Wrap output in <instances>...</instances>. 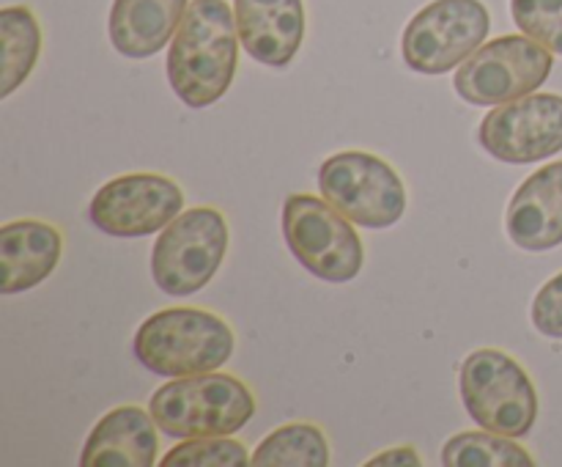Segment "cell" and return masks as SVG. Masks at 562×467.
Instances as JSON below:
<instances>
[{
	"label": "cell",
	"instance_id": "1",
	"mask_svg": "<svg viewBox=\"0 0 562 467\" xmlns=\"http://www.w3.org/2000/svg\"><path fill=\"white\" fill-rule=\"evenodd\" d=\"M239 27L225 0H192L168 53V80L187 108H209L231 88Z\"/></svg>",
	"mask_w": 562,
	"mask_h": 467
},
{
	"label": "cell",
	"instance_id": "2",
	"mask_svg": "<svg viewBox=\"0 0 562 467\" xmlns=\"http://www.w3.org/2000/svg\"><path fill=\"white\" fill-rule=\"evenodd\" d=\"M234 330L203 308H165L137 327L132 352L157 377H192L223 368L234 355Z\"/></svg>",
	"mask_w": 562,
	"mask_h": 467
},
{
	"label": "cell",
	"instance_id": "3",
	"mask_svg": "<svg viewBox=\"0 0 562 467\" xmlns=\"http://www.w3.org/2000/svg\"><path fill=\"white\" fill-rule=\"evenodd\" d=\"M159 432L173 440L225 437L256 415V396L234 374L176 377L148 399Z\"/></svg>",
	"mask_w": 562,
	"mask_h": 467
},
{
	"label": "cell",
	"instance_id": "4",
	"mask_svg": "<svg viewBox=\"0 0 562 467\" xmlns=\"http://www.w3.org/2000/svg\"><path fill=\"white\" fill-rule=\"evenodd\" d=\"M459 390L472 421L505 437H527L538 418L530 374L499 349H477L461 363Z\"/></svg>",
	"mask_w": 562,
	"mask_h": 467
},
{
	"label": "cell",
	"instance_id": "5",
	"mask_svg": "<svg viewBox=\"0 0 562 467\" xmlns=\"http://www.w3.org/2000/svg\"><path fill=\"white\" fill-rule=\"evenodd\" d=\"M283 240L291 256L327 283H349L360 275L362 240L351 220L327 198L296 192L283 203Z\"/></svg>",
	"mask_w": 562,
	"mask_h": 467
},
{
	"label": "cell",
	"instance_id": "6",
	"mask_svg": "<svg viewBox=\"0 0 562 467\" xmlns=\"http://www.w3.org/2000/svg\"><path fill=\"white\" fill-rule=\"evenodd\" d=\"M228 253V223L214 207H195L170 220L151 251V278L165 294L190 297L217 275Z\"/></svg>",
	"mask_w": 562,
	"mask_h": 467
},
{
	"label": "cell",
	"instance_id": "7",
	"mask_svg": "<svg viewBox=\"0 0 562 467\" xmlns=\"http://www.w3.org/2000/svg\"><path fill=\"white\" fill-rule=\"evenodd\" d=\"M318 190L362 229H390L406 212V190L390 163L368 152H340L318 168Z\"/></svg>",
	"mask_w": 562,
	"mask_h": 467
},
{
	"label": "cell",
	"instance_id": "8",
	"mask_svg": "<svg viewBox=\"0 0 562 467\" xmlns=\"http://www.w3.org/2000/svg\"><path fill=\"white\" fill-rule=\"evenodd\" d=\"M552 49L530 36H499L477 47L456 71V93L464 102L505 104L536 93L552 75Z\"/></svg>",
	"mask_w": 562,
	"mask_h": 467
},
{
	"label": "cell",
	"instance_id": "9",
	"mask_svg": "<svg viewBox=\"0 0 562 467\" xmlns=\"http://www.w3.org/2000/svg\"><path fill=\"white\" fill-rule=\"evenodd\" d=\"M492 14L481 0H434L417 11L401 36L406 66L420 75H445L483 47Z\"/></svg>",
	"mask_w": 562,
	"mask_h": 467
},
{
	"label": "cell",
	"instance_id": "10",
	"mask_svg": "<svg viewBox=\"0 0 562 467\" xmlns=\"http://www.w3.org/2000/svg\"><path fill=\"white\" fill-rule=\"evenodd\" d=\"M483 152L508 165H530L562 152V97L527 93L497 104L477 130Z\"/></svg>",
	"mask_w": 562,
	"mask_h": 467
},
{
	"label": "cell",
	"instance_id": "11",
	"mask_svg": "<svg viewBox=\"0 0 562 467\" xmlns=\"http://www.w3.org/2000/svg\"><path fill=\"white\" fill-rule=\"evenodd\" d=\"M184 212V192L159 174H126L110 179L88 203V220L110 236H148Z\"/></svg>",
	"mask_w": 562,
	"mask_h": 467
},
{
	"label": "cell",
	"instance_id": "12",
	"mask_svg": "<svg viewBox=\"0 0 562 467\" xmlns=\"http://www.w3.org/2000/svg\"><path fill=\"white\" fill-rule=\"evenodd\" d=\"M239 42L263 66H289L305 38L302 0H234Z\"/></svg>",
	"mask_w": 562,
	"mask_h": 467
},
{
	"label": "cell",
	"instance_id": "13",
	"mask_svg": "<svg viewBox=\"0 0 562 467\" xmlns=\"http://www.w3.org/2000/svg\"><path fill=\"white\" fill-rule=\"evenodd\" d=\"M505 229L521 251L543 253L562 245V159L521 181L508 203Z\"/></svg>",
	"mask_w": 562,
	"mask_h": 467
},
{
	"label": "cell",
	"instance_id": "14",
	"mask_svg": "<svg viewBox=\"0 0 562 467\" xmlns=\"http://www.w3.org/2000/svg\"><path fill=\"white\" fill-rule=\"evenodd\" d=\"M157 421L151 410L115 407L93 426L82 445V467H151L159 454Z\"/></svg>",
	"mask_w": 562,
	"mask_h": 467
},
{
	"label": "cell",
	"instance_id": "15",
	"mask_svg": "<svg viewBox=\"0 0 562 467\" xmlns=\"http://www.w3.org/2000/svg\"><path fill=\"white\" fill-rule=\"evenodd\" d=\"M64 236L44 220H14L0 229V291L20 294L33 289L58 267Z\"/></svg>",
	"mask_w": 562,
	"mask_h": 467
},
{
	"label": "cell",
	"instance_id": "16",
	"mask_svg": "<svg viewBox=\"0 0 562 467\" xmlns=\"http://www.w3.org/2000/svg\"><path fill=\"white\" fill-rule=\"evenodd\" d=\"M190 0H113L108 31L124 58L157 55L179 31Z\"/></svg>",
	"mask_w": 562,
	"mask_h": 467
},
{
	"label": "cell",
	"instance_id": "17",
	"mask_svg": "<svg viewBox=\"0 0 562 467\" xmlns=\"http://www.w3.org/2000/svg\"><path fill=\"white\" fill-rule=\"evenodd\" d=\"M0 42H3V75L0 97L9 99L31 77L42 53V27L27 5H5L0 11Z\"/></svg>",
	"mask_w": 562,
	"mask_h": 467
},
{
	"label": "cell",
	"instance_id": "18",
	"mask_svg": "<svg viewBox=\"0 0 562 467\" xmlns=\"http://www.w3.org/2000/svg\"><path fill=\"white\" fill-rule=\"evenodd\" d=\"M256 467H327L329 443L316 423H285L252 451Z\"/></svg>",
	"mask_w": 562,
	"mask_h": 467
},
{
	"label": "cell",
	"instance_id": "19",
	"mask_svg": "<svg viewBox=\"0 0 562 467\" xmlns=\"http://www.w3.org/2000/svg\"><path fill=\"white\" fill-rule=\"evenodd\" d=\"M445 467H532L530 451L497 432H461L442 448Z\"/></svg>",
	"mask_w": 562,
	"mask_h": 467
},
{
	"label": "cell",
	"instance_id": "20",
	"mask_svg": "<svg viewBox=\"0 0 562 467\" xmlns=\"http://www.w3.org/2000/svg\"><path fill=\"white\" fill-rule=\"evenodd\" d=\"M252 456L247 454L239 440L225 437H190L170 448L162 456V467H239L250 465Z\"/></svg>",
	"mask_w": 562,
	"mask_h": 467
},
{
	"label": "cell",
	"instance_id": "21",
	"mask_svg": "<svg viewBox=\"0 0 562 467\" xmlns=\"http://www.w3.org/2000/svg\"><path fill=\"white\" fill-rule=\"evenodd\" d=\"M510 14L525 36L562 55V0H510Z\"/></svg>",
	"mask_w": 562,
	"mask_h": 467
},
{
	"label": "cell",
	"instance_id": "22",
	"mask_svg": "<svg viewBox=\"0 0 562 467\" xmlns=\"http://www.w3.org/2000/svg\"><path fill=\"white\" fill-rule=\"evenodd\" d=\"M532 324L549 338H562V273L543 283L532 300Z\"/></svg>",
	"mask_w": 562,
	"mask_h": 467
},
{
	"label": "cell",
	"instance_id": "23",
	"mask_svg": "<svg viewBox=\"0 0 562 467\" xmlns=\"http://www.w3.org/2000/svg\"><path fill=\"white\" fill-rule=\"evenodd\" d=\"M368 467H395V465H409V467H420L423 465V459H420V454H417L415 448H412V445H401V448H387V451H382V454H376L373 456V459H368L366 462Z\"/></svg>",
	"mask_w": 562,
	"mask_h": 467
}]
</instances>
